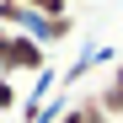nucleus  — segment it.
<instances>
[{
	"label": "nucleus",
	"mask_w": 123,
	"mask_h": 123,
	"mask_svg": "<svg viewBox=\"0 0 123 123\" xmlns=\"http://www.w3.org/2000/svg\"><path fill=\"white\" fill-rule=\"evenodd\" d=\"M102 118V102L96 96H80V102H70L64 112H59V123H96Z\"/></svg>",
	"instance_id": "7ed1b4c3"
},
{
	"label": "nucleus",
	"mask_w": 123,
	"mask_h": 123,
	"mask_svg": "<svg viewBox=\"0 0 123 123\" xmlns=\"http://www.w3.org/2000/svg\"><path fill=\"white\" fill-rule=\"evenodd\" d=\"M96 102H102V118H123V86L118 80H102V91H96Z\"/></svg>",
	"instance_id": "39448f33"
},
{
	"label": "nucleus",
	"mask_w": 123,
	"mask_h": 123,
	"mask_svg": "<svg viewBox=\"0 0 123 123\" xmlns=\"http://www.w3.org/2000/svg\"><path fill=\"white\" fill-rule=\"evenodd\" d=\"M96 123H112V118H96Z\"/></svg>",
	"instance_id": "6e6552de"
},
{
	"label": "nucleus",
	"mask_w": 123,
	"mask_h": 123,
	"mask_svg": "<svg viewBox=\"0 0 123 123\" xmlns=\"http://www.w3.org/2000/svg\"><path fill=\"white\" fill-rule=\"evenodd\" d=\"M27 0H0V27L6 32H27Z\"/></svg>",
	"instance_id": "20e7f679"
},
{
	"label": "nucleus",
	"mask_w": 123,
	"mask_h": 123,
	"mask_svg": "<svg viewBox=\"0 0 123 123\" xmlns=\"http://www.w3.org/2000/svg\"><path fill=\"white\" fill-rule=\"evenodd\" d=\"M27 32H32L43 48H54V43H70V37H75V16H59V22H27Z\"/></svg>",
	"instance_id": "f03ea898"
},
{
	"label": "nucleus",
	"mask_w": 123,
	"mask_h": 123,
	"mask_svg": "<svg viewBox=\"0 0 123 123\" xmlns=\"http://www.w3.org/2000/svg\"><path fill=\"white\" fill-rule=\"evenodd\" d=\"M27 16L32 22H59V16H70V0H27Z\"/></svg>",
	"instance_id": "423d86ee"
},
{
	"label": "nucleus",
	"mask_w": 123,
	"mask_h": 123,
	"mask_svg": "<svg viewBox=\"0 0 123 123\" xmlns=\"http://www.w3.org/2000/svg\"><path fill=\"white\" fill-rule=\"evenodd\" d=\"M16 102H22L16 80H6V75H0V112H16Z\"/></svg>",
	"instance_id": "0eeeda50"
},
{
	"label": "nucleus",
	"mask_w": 123,
	"mask_h": 123,
	"mask_svg": "<svg viewBox=\"0 0 123 123\" xmlns=\"http://www.w3.org/2000/svg\"><path fill=\"white\" fill-rule=\"evenodd\" d=\"M16 75H48V48L37 43L32 32H11V80Z\"/></svg>",
	"instance_id": "f257e3e1"
}]
</instances>
